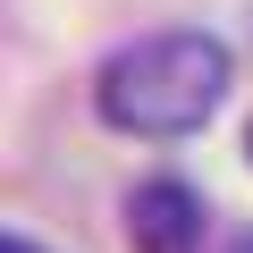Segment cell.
Returning a JSON list of instances; mask_svg holds the SVG:
<instances>
[{
    "mask_svg": "<svg viewBox=\"0 0 253 253\" xmlns=\"http://www.w3.org/2000/svg\"><path fill=\"white\" fill-rule=\"evenodd\" d=\"M228 101V42L219 34H144L101 59L93 76V110L101 126H118V135H144V144H177L194 135V126Z\"/></svg>",
    "mask_w": 253,
    "mask_h": 253,
    "instance_id": "obj_1",
    "label": "cell"
},
{
    "mask_svg": "<svg viewBox=\"0 0 253 253\" xmlns=\"http://www.w3.org/2000/svg\"><path fill=\"white\" fill-rule=\"evenodd\" d=\"M0 253H42V245H26V236H0Z\"/></svg>",
    "mask_w": 253,
    "mask_h": 253,
    "instance_id": "obj_3",
    "label": "cell"
},
{
    "mask_svg": "<svg viewBox=\"0 0 253 253\" xmlns=\"http://www.w3.org/2000/svg\"><path fill=\"white\" fill-rule=\"evenodd\" d=\"M126 236L135 253H203V194L177 177H152L126 194Z\"/></svg>",
    "mask_w": 253,
    "mask_h": 253,
    "instance_id": "obj_2",
    "label": "cell"
},
{
    "mask_svg": "<svg viewBox=\"0 0 253 253\" xmlns=\"http://www.w3.org/2000/svg\"><path fill=\"white\" fill-rule=\"evenodd\" d=\"M245 152H253V135H245Z\"/></svg>",
    "mask_w": 253,
    "mask_h": 253,
    "instance_id": "obj_4",
    "label": "cell"
}]
</instances>
